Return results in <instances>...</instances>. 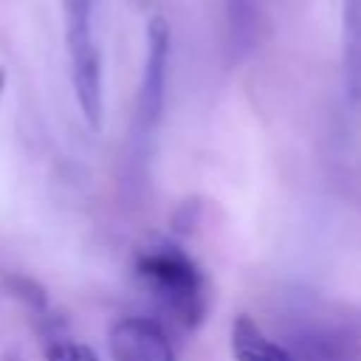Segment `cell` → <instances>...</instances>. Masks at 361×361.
I'll use <instances>...</instances> for the list:
<instances>
[{
	"label": "cell",
	"mask_w": 361,
	"mask_h": 361,
	"mask_svg": "<svg viewBox=\"0 0 361 361\" xmlns=\"http://www.w3.org/2000/svg\"><path fill=\"white\" fill-rule=\"evenodd\" d=\"M62 25H65V51L71 65V85L76 104L85 121L102 127V56L93 37V0H62Z\"/></svg>",
	"instance_id": "obj_2"
},
{
	"label": "cell",
	"mask_w": 361,
	"mask_h": 361,
	"mask_svg": "<svg viewBox=\"0 0 361 361\" xmlns=\"http://www.w3.org/2000/svg\"><path fill=\"white\" fill-rule=\"evenodd\" d=\"M113 361H175L164 327L147 316L118 319L107 333Z\"/></svg>",
	"instance_id": "obj_5"
},
{
	"label": "cell",
	"mask_w": 361,
	"mask_h": 361,
	"mask_svg": "<svg viewBox=\"0 0 361 361\" xmlns=\"http://www.w3.org/2000/svg\"><path fill=\"white\" fill-rule=\"evenodd\" d=\"M6 79H8V73H6V68L0 65V102H3V93H6Z\"/></svg>",
	"instance_id": "obj_9"
},
{
	"label": "cell",
	"mask_w": 361,
	"mask_h": 361,
	"mask_svg": "<svg viewBox=\"0 0 361 361\" xmlns=\"http://www.w3.org/2000/svg\"><path fill=\"white\" fill-rule=\"evenodd\" d=\"M341 62L350 102H361V0H344L341 11Z\"/></svg>",
	"instance_id": "obj_7"
},
{
	"label": "cell",
	"mask_w": 361,
	"mask_h": 361,
	"mask_svg": "<svg viewBox=\"0 0 361 361\" xmlns=\"http://www.w3.org/2000/svg\"><path fill=\"white\" fill-rule=\"evenodd\" d=\"M231 355L234 361H293L285 344L274 341L251 316L231 322Z\"/></svg>",
	"instance_id": "obj_6"
},
{
	"label": "cell",
	"mask_w": 361,
	"mask_h": 361,
	"mask_svg": "<svg viewBox=\"0 0 361 361\" xmlns=\"http://www.w3.org/2000/svg\"><path fill=\"white\" fill-rule=\"evenodd\" d=\"M285 350L293 361H361V313H302L288 330Z\"/></svg>",
	"instance_id": "obj_3"
},
{
	"label": "cell",
	"mask_w": 361,
	"mask_h": 361,
	"mask_svg": "<svg viewBox=\"0 0 361 361\" xmlns=\"http://www.w3.org/2000/svg\"><path fill=\"white\" fill-rule=\"evenodd\" d=\"M135 274L183 327H197L203 322L206 282L200 268L178 245L158 243L141 248L135 257Z\"/></svg>",
	"instance_id": "obj_1"
},
{
	"label": "cell",
	"mask_w": 361,
	"mask_h": 361,
	"mask_svg": "<svg viewBox=\"0 0 361 361\" xmlns=\"http://www.w3.org/2000/svg\"><path fill=\"white\" fill-rule=\"evenodd\" d=\"M45 361H99V355L87 344L71 338H54L45 347Z\"/></svg>",
	"instance_id": "obj_8"
},
{
	"label": "cell",
	"mask_w": 361,
	"mask_h": 361,
	"mask_svg": "<svg viewBox=\"0 0 361 361\" xmlns=\"http://www.w3.org/2000/svg\"><path fill=\"white\" fill-rule=\"evenodd\" d=\"M166 71H169V25L161 14L147 23V56L144 73L135 96V135L149 138L161 121L164 99H166Z\"/></svg>",
	"instance_id": "obj_4"
}]
</instances>
